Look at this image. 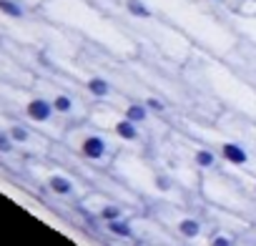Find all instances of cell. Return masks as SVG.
<instances>
[{
	"label": "cell",
	"mask_w": 256,
	"mask_h": 246,
	"mask_svg": "<svg viewBox=\"0 0 256 246\" xmlns=\"http://www.w3.org/2000/svg\"><path fill=\"white\" fill-rule=\"evenodd\" d=\"M78 151H80V156L88 158V161H100V158H106V154H108V144H106L103 136L88 134V136L80 141Z\"/></svg>",
	"instance_id": "cell-1"
},
{
	"label": "cell",
	"mask_w": 256,
	"mask_h": 246,
	"mask_svg": "<svg viewBox=\"0 0 256 246\" xmlns=\"http://www.w3.org/2000/svg\"><path fill=\"white\" fill-rule=\"evenodd\" d=\"M26 116L33 120V123H48L53 116H56V108H53V103L48 100V98H30L28 103H26Z\"/></svg>",
	"instance_id": "cell-2"
},
{
	"label": "cell",
	"mask_w": 256,
	"mask_h": 246,
	"mask_svg": "<svg viewBox=\"0 0 256 246\" xmlns=\"http://www.w3.org/2000/svg\"><path fill=\"white\" fill-rule=\"evenodd\" d=\"M221 158L228 161L231 166H246V164H248V154H246V148L238 146V144H231V141L221 146Z\"/></svg>",
	"instance_id": "cell-3"
},
{
	"label": "cell",
	"mask_w": 256,
	"mask_h": 246,
	"mask_svg": "<svg viewBox=\"0 0 256 246\" xmlns=\"http://www.w3.org/2000/svg\"><path fill=\"white\" fill-rule=\"evenodd\" d=\"M48 188L56 196H70L76 191V184L68 176H63V174H53V176H48Z\"/></svg>",
	"instance_id": "cell-4"
},
{
	"label": "cell",
	"mask_w": 256,
	"mask_h": 246,
	"mask_svg": "<svg viewBox=\"0 0 256 246\" xmlns=\"http://www.w3.org/2000/svg\"><path fill=\"white\" fill-rule=\"evenodd\" d=\"M116 134H118V138H123V141H136L138 138V126L134 120H128V118H120L118 123H116Z\"/></svg>",
	"instance_id": "cell-5"
},
{
	"label": "cell",
	"mask_w": 256,
	"mask_h": 246,
	"mask_svg": "<svg viewBox=\"0 0 256 246\" xmlns=\"http://www.w3.org/2000/svg\"><path fill=\"white\" fill-rule=\"evenodd\" d=\"M0 13L13 18V20H20L26 18V8L18 3V0H0Z\"/></svg>",
	"instance_id": "cell-6"
},
{
	"label": "cell",
	"mask_w": 256,
	"mask_h": 246,
	"mask_svg": "<svg viewBox=\"0 0 256 246\" xmlns=\"http://www.w3.org/2000/svg\"><path fill=\"white\" fill-rule=\"evenodd\" d=\"M86 88H88V93L96 96V98H106V96L110 93V83H108L106 78H100V76L90 78V80L86 83Z\"/></svg>",
	"instance_id": "cell-7"
},
{
	"label": "cell",
	"mask_w": 256,
	"mask_h": 246,
	"mask_svg": "<svg viewBox=\"0 0 256 246\" xmlns=\"http://www.w3.org/2000/svg\"><path fill=\"white\" fill-rule=\"evenodd\" d=\"M178 234L186 238H198L201 234V221L198 218H181L178 221Z\"/></svg>",
	"instance_id": "cell-8"
},
{
	"label": "cell",
	"mask_w": 256,
	"mask_h": 246,
	"mask_svg": "<svg viewBox=\"0 0 256 246\" xmlns=\"http://www.w3.org/2000/svg\"><path fill=\"white\" fill-rule=\"evenodd\" d=\"M123 116H126L128 120H134L136 126H138V123H144V120L148 118V108H146V103H131V106L126 108Z\"/></svg>",
	"instance_id": "cell-9"
},
{
	"label": "cell",
	"mask_w": 256,
	"mask_h": 246,
	"mask_svg": "<svg viewBox=\"0 0 256 246\" xmlns=\"http://www.w3.org/2000/svg\"><path fill=\"white\" fill-rule=\"evenodd\" d=\"M106 226H108V231H110L113 236H120V238H131V236H134V226L128 224V221H123V218L110 221V224H106Z\"/></svg>",
	"instance_id": "cell-10"
},
{
	"label": "cell",
	"mask_w": 256,
	"mask_h": 246,
	"mask_svg": "<svg viewBox=\"0 0 256 246\" xmlns=\"http://www.w3.org/2000/svg\"><path fill=\"white\" fill-rule=\"evenodd\" d=\"M126 10L131 13L134 18H151V16H154L151 8L144 3V0H128V3H126Z\"/></svg>",
	"instance_id": "cell-11"
},
{
	"label": "cell",
	"mask_w": 256,
	"mask_h": 246,
	"mask_svg": "<svg viewBox=\"0 0 256 246\" xmlns=\"http://www.w3.org/2000/svg\"><path fill=\"white\" fill-rule=\"evenodd\" d=\"M8 134H10V138H13V144L16 146H20V144H28L30 141V131L23 126V123H13L10 128H6Z\"/></svg>",
	"instance_id": "cell-12"
},
{
	"label": "cell",
	"mask_w": 256,
	"mask_h": 246,
	"mask_svg": "<svg viewBox=\"0 0 256 246\" xmlns=\"http://www.w3.org/2000/svg\"><path fill=\"white\" fill-rule=\"evenodd\" d=\"M53 108H56V113H70L73 110V98L68 96V93H58V96H53Z\"/></svg>",
	"instance_id": "cell-13"
},
{
	"label": "cell",
	"mask_w": 256,
	"mask_h": 246,
	"mask_svg": "<svg viewBox=\"0 0 256 246\" xmlns=\"http://www.w3.org/2000/svg\"><path fill=\"white\" fill-rule=\"evenodd\" d=\"M98 216H100L106 224H110V221L123 218V208H120V206H116V204H108V206H103V208L98 211Z\"/></svg>",
	"instance_id": "cell-14"
},
{
	"label": "cell",
	"mask_w": 256,
	"mask_h": 246,
	"mask_svg": "<svg viewBox=\"0 0 256 246\" xmlns=\"http://www.w3.org/2000/svg\"><path fill=\"white\" fill-rule=\"evenodd\" d=\"M194 158H196L198 168H211V166L216 164V156H214V151H208V148H198Z\"/></svg>",
	"instance_id": "cell-15"
},
{
	"label": "cell",
	"mask_w": 256,
	"mask_h": 246,
	"mask_svg": "<svg viewBox=\"0 0 256 246\" xmlns=\"http://www.w3.org/2000/svg\"><path fill=\"white\" fill-rule=\"evenodd\" d=\"M16 151V144L10 138L8 131H0V154H13Z\"/></svg>",
	"instance_id": "cell-16"
},
{
	"label": "cell",
	"mask_w": 256,
	"mask_h": 246,
	"mask_svg": "<svg viewBox=\"0 0 256 246\" xmlns=\"http://www.w3.org/2000/svg\"><path fill=\"white\" fill-rule=\"evenodd\" d=\"M146 108H148V110H156V113H161L166 106H164V100H158V98H146Z\"/></svg>",
	"instance_id": "cell-17"
},
{
	"label": "cell",
	"mask_w": 256,
	"mask_h": 246,
	"mask_svg": "<svg viewBox=\"0 0 256 246\" xmlns=\"http://www.w3.org/2000/svg\"><path fill=\"white\" fill-rule=\"evenodd\" d=\"M211 246H234V241H231L228 236H224V234H216V236L211 238Z\"/></svg>",
	"instance_id": "cell-18"
},
{
	"label": "cell",
	"mask_w": 256,
	"mask_h": 246,
	"mask_svg": "<svg viewBox=\"0 0 256 246\" xmlns=\"http://www.w3.org/2000/svg\"><path fill=\"white\" fill-rule=\"evenodd\" d=\"M156 186H158L161 191H168V188H171V181H168L166 176H158V178H156Z\"/></svg>",
	"instance_id": "cell-19"
},
{
	"label": "cell",
	"mask_w": 256,
	"mask_h": 246,
	"mask_svg": "<svg viewBox=\"0 0 256 246\" xmlns=\"http://www.w3.org/2000/svg\"><path fill=\"white\" fill-rule=\"evenodd\" d=\"M254 188H256V186H254Z\"/></svg>",
	"instance_id": "cell-20"
}]
</instances>
